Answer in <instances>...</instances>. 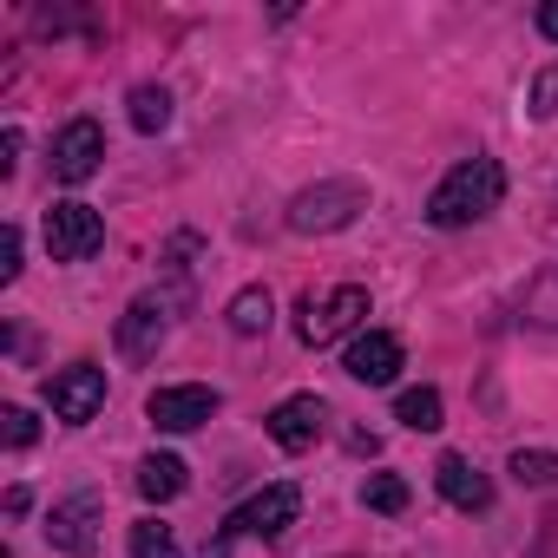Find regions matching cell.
Returning <instances> with one entry per match:
<instances>
[{"label": "cell", "mask_w": 558, "mask_h": 558, "mask_svg": "<svg viewBox=\"0 0 558 558\" xmlns=\"http://www.w3.org/2000/svg\"><path fill=\"white\" fill-rule=\"evenodd\" d=\"M499 197H506V171H499V158H460V165L434 184V197H427V223H440V230H466V223H480L486 210H499Z\"/></svg>", "instance_id": "6da1fadb"}, {"label": "cell", "mask_w": 558, "mask_h": 558, "mask_svg": "<svg viewBox=\"0 0 558 558\" xmlns=\"http://www.w3.org/2000/svg\"><path fill=\"white\" fill-rule=\"evenodd\" d=\"M434 486H440V499L460 506V512H486V506H493V480H486L473 460H460V453H440V460H434Z\"/></svg>", "instance_id": "7c38bea8"}, {"label": "cell", "mask_w": 558, "mask_h": 558, "mask_svg": "<svg viewBox=\"0 0 558 558\" xmlns=\"http://www.w3.org/2000/svg\"><path fill=\"white\" fill-rule=\"evenodd\" d=\"M296 512H303V493H296L290 480H276V486H263L256 499H243V506L223 519V538H283V532L296 525Z\"/></svg>", "instance_id": "277c9868"}, {"label": "cell", "mask_w": 558, "mask_h": 558, "mask_svg": "<svg viewBox=\"0 0 558 558\" xmlns=\"http://www.w3.org/2000/svg\"><path fill=\"white\" fill-rule=\"evenodd\" d=\"M125 106H132V125H138V132H165V125H171V93H165V86H132Z\"/></svg>", "instance_id": "2e32d148"}, {"label": "cell", "mask_w": 558, "mask_h": 558, "mask_svg": "<svg viewBox=\"0 0 558 558\" xmlns=\"http://www.w3.org/2000/svg\"><path fill=\"white\" fill-rule=\"evenodd\" d=\"M368 316V290L362 283H336V290H310L303 303H296V342L303 349H329V342H342L355 323Z\"/></svg>", "instance_id": "3957f363"}, {"label": "cell", "mask_w": 558, "mask_h": 558, "mask_svg": "<svg viewBox=\"0 0 558 558\" xmlns=\"http://www.w3.org/2000/svg\"><path fill=\"white\" fill-rule=\"evenodd\" d=\"M99 158H106L99 119H73V125L53 138V178H60V184H86V178L99 171Z\"/></svg>", "instance_id": "8fae6325"}, {"label": "cell", "mask_w": 558, "mask_h": 558, "mask_svg": "<svg viewBox=\"0 0 558 558\" xmlns=\"http://www.w3.org/2000/svg\"><path fill=\"white\" fill-rule=\"evenodd\" d=\"M34 414L27 408H0V440H8V447H34Z\"/></svg>", "instance_id": "44dd1931"}, {"label": "cell", "mask_w": 558, "mask_h": 558, "mask_svg": "<svg viewBox=\"0 0 558 558\" xmlns=\"http://www.w3.org/2000/svg\"><path fill=\"white\" fill-rule=\"evenodd\" d=\"M395 421L414 427V434H434V427H440V388H408V395L395 401Z\"/></svg>", "instance_id": "9a60e30c"}, {"label": "cell", "mask_w": 558, "mask_h": 558, "mask_svg": "<svg viewBox=\"0 0 558 558\" xmlns=\"http://www.w3.org/2000/svg\"><path fill=\"white\" fill-rule=\"evenodd\" d=\"M14 276H21V230L8 223L0 230V283H14Z\"/></svg>", "instance_id": "7402d4cb"}, {"label": "cell", "mask_w": 558, "mask_h": 558, "mask_svg": "<svg viewBox=\"0 0 558 558\" xmlns=\"http://www.w3.org/2000/svg\"><path fill=\"white\" fill-rule=\"evenodd\" d=\"M355 381H368V388H388L395 375H401V342L388 336V329H368V336H355L349 342V362H342Z\"/></svg>", "instance_id": "4fadbf2b"}, {"label": "cell", "mask_w": 558, "mask_h": 558, "mask_svg": "<svg viewBox=\"0 0 558 558\" xmlns=\"http://www.w3.org/2000/svg\"><path fill=\"white\" fill-rule=\"evenodd\" d=\"M132 558H184V551H178L171 525H158V519H138V525H132Z\"/></svg>", "instance_id": "ffe728a7"}, {"label": "cell", "mask_w": 558, "mask_h": 558, "mask_svg": "<svg viewBox=\"0 0 558 558\" xmlns=\"http://www.w3.org/2000/svg\"><path fill=\"white\" fill-rule=\"evenodd\" d=\"M223 316H230L236 336H263V329H269V290H236Z\"/></svg>", "instance_id": "e0dca14e"}, {"label": "cell", "mask_w": 558, "mask_h": 558, "mask_svg": "<svg viewBox=\"0 0 558 558\" xmlns=\"http://www.w3.org/2000/svg\"><path fill=\"white\" fill-rule=\"evenodd\" d=\"M171 336V303L165 296H138L125 316H119V355L125 362H151Z\"/></svg>", "instance_id": "30bf717a"}, {"label": "cell", "mask_w": 558, "mask_h": 558, "mask_svg": "<svg viewBox=\"0 0 558 558\" xmlns=\"http://www.w3.org/2000/svg\"><path fill=\"white\" fill-rule=\"evenodd\" d=\"M217 408H223V395L204 388V381H178V388H158V395L145 401L151 427H165V434H191V427H204Z\"/></svg>", "instance_id": "52a82bcc"}, {"label": "cell", "mask_w": 558, "mask_h": 558, "mask_svg": "<svg viewBox=\"0 0 558 558\" xmlns=\"http://www.w3.org/2000/svg\"><path fill=\"white\" fill-rule=\"evenodd\" d=\"M538 34L558 40V0H545V8H538Z\"/></svg>", "instance_id": "d4e9b609"}, {"label": "cell", "mask_w": 558, "mask_h": 558, "mask_svg": "<svg viewBox=\"0 0 558 558\" xmlns=\"http://www.w3.org/2000/svg\"><path fill=\"white\" fill-rule=\"evenodd\" d=\"M40 388H47V408H53V421H66V427H86V421L106 408V368H93V362L53 368Z\"/></svg>", "instance_id": "5b68a950"}, {"label": "cell", "mask_w": 558, "mask_h": 558, "mask_svg": "<svg viewBox=\"0 0 558 558\" xmlns=\"http://www.w3.org/2000/svg\"><path fill=\"white\" fill-rule=\"evenodd\" d=\"M99 243H106V217L93 204L66 197V204L47 210V250H53V263H86Z\"/></svg>", "instance_id": "8992f818"}, {"label": "cell", "mask_w": 558, "mask_h": 558, "mask_svg": "<svg viewBox=\"0 0 558 558\" xmlns=\"http://www.w3.org/2000/svg\"><path fill=\"white\" fill-rule=\"evenodd\" d=\"M138 493L158 499V506L178 499V493H184V460H178V453H151V460H138Z\"/></svg>", "instance_id": "5bb4252c"}, {"label": "cell", "mask_w": 558, "mask_h": 558, "mask_svg": "<svg viewBox=\"0 0 558 558\" xmlns=\"http://www.w3.org/2000/svg\"><path fill=\"white\" fill-rule=\"evenodd\" d=\"M323 427H329V401L323 395H290L283 408L269 414V440L283 453H310L323 440Z\"/></svg>", "instance_id": "9c48e42d"}, {"label": "cell", "mask_w": 558, "mask_h": 558, "mask_svg": "<svg viewBox=\"0 0 558 558\" xmlns=\"http://www.w3.org/2000/svg\"><path fill=\"white\" fill-rule=\"evenodd\" d=\"M362 506H368V512H408V480H401V473H368Z\"/></svg>", "instance_id": "ac0fdd59"}, {"label": "cell", "mask_w": 558, "mask_h": 558, "mask_svg": "<svg viewBox=\"0 0 558 558\" xmlns=\"http://www.w3.org/2000/svg\"><path fill=\"white\" fill-rule=\"evenodd\" d=\"M362 210H368V184H362V178H323V184L296 191V204H290V230H303V236H329V230H349Z\"/></svg>", "instance_id": "7a4b0ae2"}, {"label": "cell", "mask_w": 558, "mask_h": 558, "mask_svg": "<svg viewBox=\"0 0 558 558\" xmlns=\"http://www.w3.org/2000/svg\"><path fill=\"white\" fill-rule=\"evenodd\" d=\"M532 106H538V112H558V66H551V73H538V86H532Z\"/></svg>", "instance_id": "603a6c76"}, {"label": "cell", "mask_w": 558, "mask_h": 558, "mask_svg": "<svg viewBox=\"0 0 558 558\" xmlns=\"http://www.w3.org/2000/svg\"><path fill=\"white\" fill-rule=\"evenodd\" d=\"M47 538H53L60 551H73V558H93V551H99V493L86 486V493L60 499V506L47 512Z\"/></svg>", "instance_id": "ba28073f"}, {"label": "cell", "mask_w": 558, "mask_h": 558, "mask_svg": "<svg viewBox=\"0 0 558 558\" xmlns=\"http://www.w3.org/2000/svg\"><path fill=\"white\" fill-rule=\"evenodd\" d=\"M14 158H21V132L8 125V132H0V178H8V171H14Z\"/></svg>", "instance_id": "cb8c5ba5"}, {"label": "cell", "mask_w": 558, "mask_h": 558, "mask_svg": "<svg viewBox=\"0 0 558 558\" xmlns=\"http://www.w3.org/2000/svg\"><path fill=\"white\" fill-rule=\"evenodd\" d=\"M512 480H519V486H558V453L519 447V453H512Z\"/></svg>", "instance_id": "d6986e66"}]
</instances>
